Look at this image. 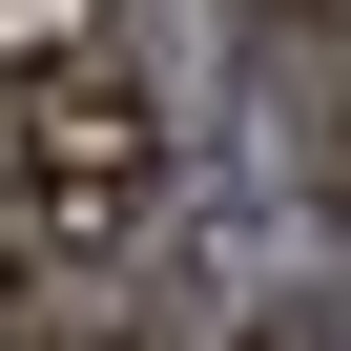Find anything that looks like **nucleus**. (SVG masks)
<instances>
[{
	"mask_svg": "<svg viewBox=\"0 0 351 351\" xmlns=\"http://www.w3.org/2000/svg\"><path fill=\"white\" fill-rule=\"evenodd\" d=\"M165 228V104L83 42L42 83H0V269H104Z\"/></svg>",
	"mask_w": 351,
	"mask_h": 351,
	"instance_id": "obj_1",
	"label": "nucleus"
},
{
	"mask_svg": "<svg viewBox=\"0 0 351 351\" xmlns=\"http://www.w3.org/2000/svg\"><path fill=\"white\" fill-rule=\"evenodd\" d=\"M289 42V83H310V145H330V186H351V0H330V21H269Z\"/></svg>",
	"mask_w": 351,
	"mask_h": 351,
	"instance_id": "obj_2",
	"label": "nucleus"
},
{
	"mask_svg": "<svg viewBox=\"0 0 351 351\" xmlns=\"http://www.w3.org/2000/svg\"><path fill=\"white\" fill-rule=\"evenodd\" d=\"M104 42V0H0V83H42V62H83Z\"/></svg>",
	"mask_w": 351,
	"mask_h": 351,
	"instance_id": "obj_3",
	"label": "nucleus"
},
{
	"mask_svg": "<svg viewBox=\"0 0 351 351\" xmlns=\"http://www.w3.org/2000/svg\"><path fill=\"white\" fill-rule=\"evenodd\" d=\"M0 351H42V310H21V269H0Z\"/></svg>",
	"mask_w": 351,
	"mask_h": 351,
	"instance_id": "obj_4",
	"label": "nucleus"
}]
</instances>
